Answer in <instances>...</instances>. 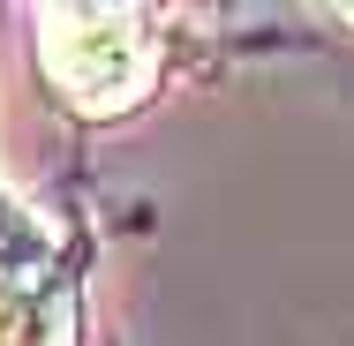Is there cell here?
Returning <instances> with one entry per match:
<instances>
[{
	"mask_svg": "<svg viewBox=\"0 0 354 346\" xmlns=\"http://www.w3.org/2000/svg\"><path fill=\"white\" fill-rule=\"evenodd\" d=\"M46 68L83 113H121L151 90L158 38L136 8H61L46 15Z\"/></svg>",
	"mask_w": 354,
	"mask_h": 346,
	"instance_id": "1",
	"label": "cell"
},
{
	"mask_svg": "<svg viewBox=\"0 0 354 346\" xmlns=\"http://www.w3.org/2000/svg\"><path fill=\"white\" fill-rule=\"evenodd\" d=\"M0 346H75L68 278L15 196H0Z\"/></svg>",
	"mask_w": 354,
	"mask_h": 346,
	"instance_id": "2",
	"label": "cell"
}]
</instances>
